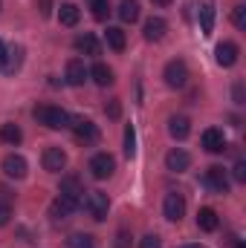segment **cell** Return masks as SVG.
I'll list each match as a JSON object with an SVG mask.
<instances>
[{
	"label": "cell",
	"instance_id": "6da1fadb",
	"mask_svg": "<svg viewBox=\"0 0 246 248\" xmlns=\"http://www.w3.org/2000/svg\"><path fill=\"white\" fill-rule=\"evenodd\" d=\"M32 119L38 124H44V127H50V130H67L70 127V113L61 110V107H53V104H38L35 110H32Z\"/></svg>",
	"mask_w": 246,
	"mask_h": 248
},
{
	"label": "cell",
	"instance_id": "7a4b0ae2",
	"mask_svg": "<svg viewBox=\"0 0 246 248\" xmlns=\"http://www.w3.org/2000/svg\"><path fill=\"white\" fill-rule=\"evenodd\" d=\"M70 130H72L75 141H81L84 147L99 141V127L90 122V119H84V116H75V119H70Z\"/></svg>",
	"mask_w": 246,
	"mask_h": 248
},
{
	"label": "cell",
	"instance_id": "3957f363",
	"mask_svg": "<svg viewBox=\"0 0 246 248\" xmlns=\"http://www.w3.org/2000/svg\"><path fill=\"white\" fill-rule=\"evenodd\" d=\"M81 205L90 211V217H93L96 222H105V219H107V211H110V199H107V193H102V190H90V193L84 196Z\"/></svg>",
	"mask_w": 246,
	"mask_h": 248
},
{
	"label": "cell",
	"instance_id": "277c9868",
	"mask_svg": "<svg viewBox=\"0 0 246 248\" xmlns=\"http://www.w3.org/2000/svg\"><path fill=\"white\" fill-rule=\"evenodd\" d=\"M162 78H165V84L171 90H183L185 84H188V66H185V61H180V58L168 61L165 69H162Z\"/></svg>",
	"mask_w": 246,
	"mask_h": 248
},
{
	"label": "cell",
	"instance_id": "5b68a950",
	"mask_svg": "<svg viewBox=\"0 0 246 248\" xmlns=\"http://www.w3.org/2000/svg\"><path fill=\"white\" fill-rule=\"evenodd\" d=\"M87 170H90L93 179H107V176H113V170H116V159H113L110 153H96V156L90 159Z\"/></svg>",
	"mask_w": 246,
	"mask_h": 248
},
{
	"label": "cell",
	"instance_id": "8992f818",
	"mask_svg": "<svg viewBox=\"0 0 246 248\" xmlns=\"http://www.w3.org/2000/svg\"><path fill=\"white\" fill-rule=\"evenodd\" d=\"M58 193H61V196H67L70 202L81 205V202H84V193H87V190H84V182H81V179H78L75 173H67V176L61 179V187H58Z\"/></svg>",
	"mask_w": 246,
	"mask_h": 248
},
{
	"label": "cell",
	"instance_id": "52a82bcc",
	"mask_svg": "<svg viewBox=\"0 0 246 248\" xmlns=\"http://www.w3.org/2000/svg\"><path fill=\"white\" fill-rule=\"evenodd\" d=\"M203 182H206V187H209L211 193H229V173H226L220 165H211V168L206 170Z\"/></svg>",
	"mask_w": 246,
	"mask_h": 248
},
{
	"label": "cell",
	"instance_id": "ba28073f",
	"mask_svg": "<svg viewBox=\"0 0 246 248\" xmlns=\"http://www.w3.org/2000/svg\"><path fill=\"white\" fill-rule=\"evenodd\" d=\"M162 214H165V219L180 222V219L185 217V196H183V193L171 190V193L165 196V202H162Z\"/></svg>",
	"mask_w": 246,
	"mask_h": 248
},
{
	"label": "cell",
	"instance_id": "9c48e42d",
	"mask_svg": "<svg viewBox=\"0 0 246 248\" xmlns=\"http://www.w3.org/2000/svg\"><path fill=\"white\" fill-rule=\"evenodd\" d=\"M75 208H78L75 202H70L67 196L58 193V196L50 202V219H53V222H67V219L72 217V211H75Z\"/></svg>",
	"mask_w": 246,
	"mask_h": 248
},
{
	"label": "cell",
	"instance_id": "30bf717a",
	"mask_svg": "<svg viewBox=\"0 0 246 248\" xmlns=\"http://www.w3.org/2000/svg\"><path fill=\"white\" fill-rule=\"evenodd\" d=\"M64 78H67V84H70V87H81V84L90 78V69L84 66V61H81V58H72V61H67Z\"/></svg>",
	"mask_w": 246,
	"mask_h": 248
},
{
	"label": "cell",
	"instance_id": "8fae6325",
	"mask_svg": "<svg viewBox=\"0 0 246 248\" xmlns=\"http://www.w3.org/2000/svg\"><path fill=\"white\" fill-rule=\"evenodd\" d=\"M41 165L50 173H61L64 168H67V153H64L61 147H47L44 156H41Z\"/></svg>",
	"mask_w": 246,
	"mask_h": 248
},
{
	"label": "cell",
	"instance_id": "7c38bea8",
	"mask_svg": "<svg viewBox=\"0 0 246 248\" xmlns=\"http://www.w3.org/2000/svg\"><path fill=\"white\" fill-rule=\"evenodd\" d=\"M200 144H203V150H209V153H223V150H226V136H223V130L209 127V130H203Z\"/></svg>",
	"mask_w": 246,
	"mask_h": 248
},
{
	"label": "cell",
	"instance_id": "4fadbf2b",
	"mask_svg": "<svg viewBox=\"0 0 246 248\" xmlns=\"http://www.w3.org/2000/svg\"><path fill=\"white\" fill-rule=\"evenodd\" d=\"M3 173H6L9 179H23V176L29 173V165H26V159H23V156L9 153V156L3 159Z\"/></svg>",
	"mask_w": 246,
	"mask_h": 248
},
{
	"label": "cell",
	"instance_id": "5bb4252c",
	"mask_svg": "<svg viewBox=\"0 0 246 248\" xmlns=\"http://www.w3.org/2000/svg\"><path fill=\"white\" fill-rule=\"evenodd\" d=\"M238 55H241V49H238L235 41H223V44H217V49H214V58H217L220 66H235V63H238Z\"/></svg>",
	"mask_w": 246,
	"mask_h": 248
},
{
	"label": "cell",
	"instance_id": "9a60e30c",
	"mask_svg": "<svg viewBox=\"0 0 246 248\" xmlns=\"http://www.w3.org/2000/svg\"><path fill=\"white\" fill-rule=\"evenodd\" d=\"M165 168L171 170V173H183L191 168V156L185 153L183 147H174V150H168V156H165Z\"/></svg>",
	"mask_w": 246,
	"mask_h": 248
},
{
	"label": "cell",
	"instance_id": "2e32d148",
	"mask_svg": "<svg viewBox=\"0 0 246 248\" xmlns=\"http://www.w3.org/2000/svg\"><path fill=\"white\" fill-rule=\"evenodd\" d=\"M165 32H168V23H165V17H148L145 20V41H162L165 38Z\"/></svg>",
	"mask_w": 246,
	"mask_h": 248
},
{
	"label": "cell",
	"instance_id": "e0dca14e",
	"mask_svg": "<svg viewBox=\"0 0 246 248\" xmlns=\"http://www.w3.org/2000/svg\"><path fill=\"white\" fill-rule=\"evenodd\" d=\"M75 49H78L81 55H102V44H99V38H96L93 32L78 35V38H75Z\"/></svg>",
	"mask_w": 246,
	"mask_h": 248
},
{
	"label": "cell",
	"instance_id": "ac0fdd59",
	"mask_svg": "<svg viewBox=\"0 0 246 248\" xmlns=\"http://www.w3.org/2000/svg\"><path fill=\"white\" fill-rule=\"evenodd\" d=\"M217 225H220L217 211H214V208H200V214H197V228L206 231V234H211V231H217Z\"/></svg>",
	"mask_w": 246,
	"mask_h": 248
},
{
	"label": "cell",
	"instance_id": "d6986e66",
	"mask_svg": "<svg viewBox=\"0 0 246 248\" xmlns=\"http://www.w3.org/2000/svg\"><path fill=\"white\" fill-rule=\"evenodd\" d=\"M200 29H203L206 38L214 32V3H211V0H206V3L200 6Z\"/></svg>",
	"mask_w": 246,
	"mask_h": 248
},
{
	"label": "cell",
	"instance_id": "ffe728a7",
	"mask_svg": "<svg viewBox=\"0 0 246 248\" xmlns=\"http://www.w3.org/2000/svg\"><path fill=\"white\" fill-rule=\"evenodd\" d=\"M168 133L183 141V139H188V133H191V122H188L185 116H171V119H168Z\"/></svg>",
	"mask_w": 246,
	"mask_h": 248
},
{
	"label": "cell",
	"instance_id": "44dd1931",
	"mask_svg": "<svg viewBox=\"0 0 246 248\" xmlns=\"http://www.w3.org/2000/svg\"><path fill=\"white\" fill-rule=\"evenodd\" d=\"M20 63H23V46H9V55H6V63H3L0 72L15 75V72L20 69Z\"/></svg>",
	"mask_w": 246,
	"mask_h": 248
},
{
	"label": "cell",
	"instance_id": "7402d4cb",
	"mask_svg": "<svg viewBox=\"0 0 246 248\" xmlns=\"http://www.w3.org/2000/svg\"><path fill=\"white\" fill-rule=\"evenodd\" d=\"M90 75H93V81L99 84V87H110L116 78H113V69L107 66V63H93V69H90Z\"/></svg>",
	"mask_w": 246,
	"mask_h": 248
},
{
	"label": "cell",
	"instance_id": "603a6c76",
	"mask_svg": "<svg viewBox=\"0 0 246 248\" xmlns=\"http://www.w3.org/2000/svg\"><path fill=\"white\" fill-rule=\"evenodd\" d=\"M78 17H81V12H78L75 3H61V9H58V20H61V26H75Z\"/></svg>",
	"mask_w": 246,
	"mask_h": 248
},
{
	"label": "cell",
	"instance_id": "cb8c5ba5",
	"mask_svg": "<svg viewBox=\"0 0 246 248\" xmlns=\"http://www.w3.org/2000/svg\"><path fill=\"white\" fill-rule=\"evenodd\" d=\"M105 38H107V46H110L113 52H122V49H124V44H127V38H124V32L119 29V26H107Z\"/></svg>",
	"mask_w": 246,
	"mask_h": 248
},
{
	"label": "cell",
	"instance_id": "d4e9b609",
	"mask_svg": "<svg viewBox=\"0 0 246 248\" xmlns=\"http://www.w3.org/2000/svg\"><path fill=\"white\" fill-rule=\"evenodd\" d=\"M119 17L124 23H136L139 20V3L136 0H122L119 3Z\"/></svg>",
	"mask_w": 246,
	"mask_h": 248
},
{
	"label": "cell",
	"instance_id": "484cf974",
	"mask_svg": "<svg viewBox=\"0 0 246 248\" xmlns=\"http://www.w3.org/2000/svg\"><path fill=\"white\" fill-rule=\"evenodd\" d=\"M20 139H23V133H20L18 124H3L0 127V141L3 144H20Z\"/></svg>",
	"mask_w": 246,
	"mask_h": 248
},
{
	"label": "cell",
	"instance_id": "4316f807",
	"mask_svg": "<svg viewBox=\"0 0 246 248\" xmlns=\"http://www.w3.org/2000/svg\"><path fill=\"white\" fill-rule=\"evenodd\" d=\"M67 248H96V237L93 234H72L67 240Z\"/></svg>",
	"mask_w": 246,
	"mask_h": 248
},
{
	"label": "cell",
	"instance_id": "83f0119b",
	"mask_svg": "<svg viewBox=\"0 0 246 248\" xmlns=\"http://www.w3.org/2000/svg\"><path fill=\"white\" fill-rule=\"evenodd\" d=\"M90 12L96 20H107L110 15V0H90Z\"/></svg>",
	"mask_w": 246,
	"mask_h": 248
},
{
	"label": "cell",
	"instance_id": "f1b7e54d",
	"mask_svg": "<svg viewBox=\"0 0 246 248\" xmlns=\"http://www.w3.org/2000/svg\"><path fill=\"white\" fill-rule=\"evenodd\" d=\"M136 153V130H133V124H127L124 127V156L130 159Z\"/></svg>",
	"mask_w": 246,
	"mask_h": 248
},
{
	"label": "cell",
	"instance_id": "f546056e",
	"mask_svg": "<svg viewBox=\"0 0 246 248\" xmlns=\"http://www.w3.org/2000/svg\"><path fill=\"white\" fill-rule=\"evenodd\" d=\"M232 23H235L238 29H246V6L244 3H238V6L232 9Z\"/></svg>",
	"mask_w": 246,
	"mask_h": 248
},
{
	"label": "cell",
	"instance_id": "4dcf8cb0",
	"mask_svg": "<svg viewBox=\"0 0 246 248\" xmlns=\"http://www.w3.org/2000/svg\"><path fill=\"white\" fill-rule=\"evenodd\" d=\"M9 219H12V202L9 196H0V225H9Z\"/></svg>",
	"mask_w": 246,
	"mask_h": 248
},
{
	"label": "cell",
	"instance_id": "1f68e13d",
	"mask_svg": "<svg viewBox=\"0 0 246 248\" xmlns=\"http://www.w3.org/2000/svg\"><path fill=\"white\" fill-rule=\"evenodd\" d=\"M133 246V237L127 234V231H116V237H113V248H130Z\"/></svg>",
	"mask_w": 246,
	"mask_h": 248
},
{
	"label": "cell",
	"instance_id": "d6a6232c",
	"mask_svg": "<svg viewBox=\"0 0 246 248\" xmlns=\"http://www.w3.org/2000/svg\"><path fill=\"white\" fill-rule=\"evenodd\" d=\"M105 113H107L110 119H119V116H122V104H119V98H110V104H105Z\"/></svg>",
	"mask_w": 246,
	"mask_h": 248
},
{
	"label": "cell",
	"instance_id": "836d02e7",
	"mask_svg": "<svg viewBox=\"0 0 246 248\" xmlns=\"http://www.w3.org/2000/svg\"><path fill=\"white\" fill-rule=\"evenodd\" d=\"M232 176H235V182H246V162H244V159H238V162H235Z\"/></svg>",
	"mask_w": 246,
	"mask_h": 248
},
{
	"label": "cell",
	"instance_id": "e575fe53",
	"mask_svg": "<svg viewBox=\"0 0 246 248\" xmlns=\"http://www.w3.org/2000/svg\"><path fill=\"white\" fill-rule=\"evenodd\" d=\"M139 248H162V240H159L157 234H148V237L139 240Z\"/></svg>",
	"mask_w": 246,
	"mask_h": 248
},
{
	"label": "cell",
	"instance_id": "d590c367",
	"mask_svg": "<svg viewBox=\"0 0 246 248\" xmlns=\"http://www.w3.org/2000/svg\"><path fill=\"white\" fill-rule=\"evenodd\" d=\"M35 9H38L44 17H50V15H53V0H35Z\"/></svg>",
	"mask_w": 246,
	"mask_h": 248
},
{
	"label": "cell",
	"instance_id": "8d00e7d4",
	"mask_svg": "<svg viewBox=\"0 0 246 248\" xmlns=\"http://www.w3.org/2000/svg\"><path fill=\"white\" fill-rule=\"evenodd\" d=\"M223 243H226V248H244V243H241V237H238V234H226V237H223Z\"/></svg>",
	"mask_w": 246,
	"mask_h": 248
},
{
	"label": "cell",
	"instance_id": "74e56055",
	"mask_svg": "<svg viewBox=\"0 0 246 248\" xmlns=\"http://www.w3.org/2000/svg\"><path fill=\"white\" fill-rule=\"evenodd\" d=\"M232 95H235V104H246V95H244V84H241V81L235 84V90H232Z\"/></svg>",
	"mask_w": 246,
	"mask_h": 248
},
{
	"label": "cell",
	"instance_id": "f35d334b",
	"mask_svg": "<svg viewBox=\"0 0 246 248\" xmlns=\"http://www.w3.org/2000/svg\"><path fill=\"white\" fill-rule=\"evenodd\" d=\"M6 55H9V46L0 41V69H3V63H6Z\"/></svg>",
	"mask_w": 246,
	"mask_h": 248
},
{
	"label": "cell",
	"instance_id": "ab89813d",
	"mask_svg": "<svg viewBox=\"0 0 246 248\" xmlns=\"http://www.w3.org/2000/svg\"><path fill=\"white\" fill-rule=\"evenodd\" d=\"M154 3H157V6H171L174 0H154Z\"/></svg>",
	"mask_w": 246,
	"mask_h": 248
},
{
	"label": "cell",
	"instance_id": "60d3db41",
	"mask_svg": "<svg viewBox=\"0 0 246 248\" xmlns=\"http://www.w3.org/2000/svg\"><path fill=\"white\" fill-rule=\"evenodd\" d=\"M180 248H203V246H180Z\"/></svg>",
	"mask_w": 246,
	"mask_h": 248
}]
</instances>
